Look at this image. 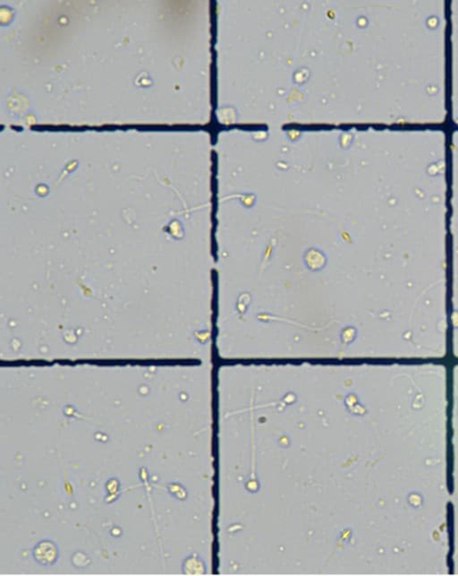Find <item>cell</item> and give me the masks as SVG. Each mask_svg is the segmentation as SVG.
Wrapping results in <instances>:
<instances>
[{"label": "cell", "instance_id": "2", "mask_svg": "<svg viewBox=\"0 0 458 576\" xmlns=\"http://www.w3.org/2000/svg\"><path fill=\"white\" fill-rule=\"evenodd\" d=\"M184 573L186 574H201L204 572V565L199 557L195 556L188 557L183 565Z\"/></svg>", "mask_w": 458, "mask_h": 576}, {"label": "cell", "instance_id": "1", "mask_svg": "<svg viewBox=\"0 0 458 576\" xmlns=\"http://www.w3.org/2000/svg\"><path fill=\"white\" fill-rule=\"evenodd\" d=\"M34 559L42 565H51L56 563L58 558V549L56 544L44 539L38 543L34 549Z\"/></svg>", "mask_w": 458, "mask_h": 576}]
</instances>
